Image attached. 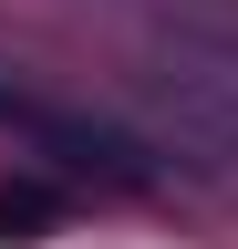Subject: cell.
I'll use <instances>...</instances> for the list:
<instances>
[{"mask_svg": "<svg viewBox=\"0 0 238 249\" xmlns=\"http://www.w3.org/2000/svg\"><path fill=\"white\" fill-rule=\"evenodd\" d=\"M52 197H32V187H0V229H42Z\"/></svg>", "mask_w": 238, "mask_h": 249, "instance_id": "7a4b0ae2", "label": "cell"}, {"mask_svg": "<svg viewBox=\"0 0 238 249\" xmlns=\"http://www.w3.org/2000/svg\"><path fill=\"white\" fill-rule=\"evenodd\" d=\"M0 124H11V135H32V145H52V156H73V166H104V177L145 187V156H135L125 135H104L94 114H52V104H32V93L0 83Z\"/></svg>", "mask_w": 238, "mask_h": 249, "instance_id": "6da1fadb", "label": "cell"}]
</instances>
